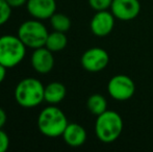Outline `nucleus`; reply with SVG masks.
Masks as SVG:
<instances>
[{"label":"nucleus","mask_w":153,"mask_h":152,"mask_svg":"<svg viewBox=\"0 0 153 152\" xmlns=\"http://www.w3.org/2000/svg\"><path fill=\"white\" fill-rule=\"evenodd\" d=\"M113 0H89L90 6L96 12L99 10H106L111 8Z\"/></svg>","instance_id":"a211bd4d"},{"label":"nucleus","mask_w":153,"mask_h":152,"mask_svg":"<svg viewBox=\"0 0 153 152\" xmlns=\"http://www.w3.org/2000/svg\"><path fill=\"white\" fill-rule=\"evenodd\" d=\"M45 87L39 79L27 77L19 81L15 89V99L24 108H32L44 101Z\"/></svg>","instance_id":"f03ea898"},{"label":"nucleus","mask_w":153,"mask_h":152,"mask_svg":"<svg viewBox=\"0 0 153 152\" xmlns=\"http://www.w3.org/2000/svg\"><path fill=\"white\" fill-rule=\"evenodd\" d=\"M51 26L54 30L66 33L71 27V20L68 16L59 13H54L50 18Z\"/></svg>","instance_id":"dca6fc26"},{"label":"nucleus","mask_w":153,"mask_h":152,"mask_svg":"<svg viewBox=\"0 0 153 152\" xmlns=\"http://www.w3.org/2000/svg\"><path fill=\"white\" fill-rule=\"evenodd\" d=\"M6 69L7 68H5L4 66H2L1 64H0V83L2 82V81L5 79L6 77Z\"/></svg>","instance_id":"4be33fe9"},{"label":"nucleus","mask_w":153,"mask_h":152,"mask_svg":"<svg viewBox=\"0 0 153 152\" xmlns=\"http://www.w3.org/2000/svg\"><path fill=\"white\" fill-rule=\"evenodd\" d=\"M87 106L91 114L99 116L107 110V101L104 96L100 94H93L88 99Z\"/></svg>","instance_id":"2eb2a0df"},{"label":"nucleus","mask_w":153,"mask_h":152,"mask_svg":"<svg viewBox=\"0 0 153 152\" xmlns=\"http://www.w3.org/2000/svg\"><path fill=\"white\" fill-rule=\"evenodd\" d=\"M67 94L66 87L62 82L53 81L44 89V100L51 105H56L65 99Z\"/></svg>","instance_id":"ddd939ff"},{"label":"nucleus","mask_w":153,"mask_h":152,"mask_svg":"<svg viewBox=\"0 0 153 152\" xmlns=\"http://www.w3.org/2000/svg\"><path fill=\"white\" fill-rule=\"evenodd\" d=\"M107 92L113 99L125 101L134 95L135 83L128 75L118 74L109 79L107 83Z\"/></svg>","instance_id":"423d86ee"},{"label":"nucleus","mask_w":153,"mask_h":152,"mask_svg":"<svg viewBox=\"0 0 153 152\" xmlns=\"http://www.w3.org/2000/svg\"><path fill=\"white\" fill-rule=\"evenodd\" d=\"M109 63V55L106 50L99 47H93L83 52L80 59L82 68L88 72L97 73L107 67Z\"/></svg>","instance_id":"0eeeda50"},{"label":"nucleus","mask_w":153,"mask_h":152,"mask_svg":"<svg viewBox=\"0 0 153 152\" xmlns=\"http://www.w3.org/2000/svg\"><path fill=\"white\" fill-rule=\"evenodd\" d=\"M26 8L32 18L38 20L50 19L56 10L55 0H27Z\"/></svg>","instance_id":"9b49d317"},{"label":"nucleus","mask_w":153,"mask_h":152,"mask_svg":"<svg viewBox=\"0 0 153 152\" xmlns=\"http://www.w3.org/2000/svg\"><path fill=\"white\" fill-rule=\"evenodd\" d=\"M12 7H20L27 3V0H6Z\"/></svg>","instance_id":"aec40b11"},{"label":"nucleus","mask_w":153,"mask_h":152,"mask_svg":"<svg viewBox=\"0 0 153 152\" xmlns=\"http://www.w3.org/2000/svg\"><path fill=\"white\" fill-rule=\"evenodd\" d=\"M123 119L115 110H105L97 116L95 122L96 136L103 143H113L120 138L123 131Z\"/></svg>","instance_id":"7ed1b4c3"},{"label":"nucleus","mask_w":153,"mask_h":152,"mask_svg":"<svg viewBox=\"0 0 153 152\" xmlns=\"http://www.w3.org/2000/svg\"><path fill=\"white\" fill-rule=\"evenodd\" d=\"M68 124L65 113L56 105L50 104L45 108L38 117L39 130L48 138H59L62 136Z\"/></svg>","instance_id":"f257e3e1"},{"label":"nucleus","mask_w":153,"mask_h":152,"mask_svg":"<svg viewBox=\"0 0 153 152\" xmlns=\"http://www.w3.org/2000/svg\"><path fill=\"white\" fill-rule=\"evenodd\" d=\"M111 10L118 20L131 21L139 16L141 3L139 0H113Z\"/></svg>","instance_id":"6e6552de"},{"label":"nucleus","mask_w":153,"mask_h":152,"mask_svg":"<svg viewBox=\"0 0 153 152\" xmlns=\"http://www.w3.org/2000/svg\"><path fill=\"white\" fill-rule=\"evenodd\" d=\"M27 47L18 36L0 37V64L5 68H14L24 59Z\"/></svg>","instance_id":"20e7f679"},{"label":"nucleus","mask_w":153,"mask_h":152,"mask_svg":"<svg viewBox=\"0 0 153 152\" xmlns=\"http://www.w3.org/2000/svg\"><path fill=\"white\" fill-rule=\"evenodd\" d=\"M6 120H7V116H6V113L4 112L3 108H0V129L3 128V126L5 125Z\"/></svg>","instance_id":"412c9836"},{"label":"nucleus","mask_w":153,"mask_h":152,"mask_svg":"<svg viewBox=\"0 0 153 152\" xmlns=\"http://www.w3.org/2000/svg\"><path fill=\"white\" fill-rule=\"evenodd\" d=\"M49 33L41 20L33 19L23 22L18 28V37L27 48L36 49L45 46Z\"/></svg>","instance_id":"39448f33"},{"label":"nucleus","mask_w":153,"mask_h":152,"mask_svg":"<svg viewBox=\"0 0 153 152\" xmlns=\"http://www.w3.org/2000/svg\"><path fill=\"white\" fill-rule=\"evenodd\" d=\"M10 146V138H8L7 133L0 129V152H5L8 149Z\"/></svg>","instance_id":"6ab92c4d"},{"label":"nucleus","mask_w":153,"mask_h":152,"mask_svg":"<svg viewBox=\"0 0 153 152\" xmlns=\"http://www.w3.org/2000/svg\"><path fill=\"white\" fill-rule=\"evenodd\" d=\"M67 44H68V39H67L65 33L54 30L53 33L48 35L45 47L52 52H59L66 48Z\"/></svg>","instance_id":"4468645a"},{"label":"nucleus","mask_w":153,"mask_h":152,"mask_svg":"<svg viewBox=\"0 0 153 152\" xmlns=\"http://www.w3.org/2000/svg\"><path fill=\"white\" fill-rule=\"evenodd\" d=\"M12 15V6L6 0H0V25H3L10 20Z\"/></svg>","instance_id":"f3484780"},{"label":"nucleus","mask_w":153,"mask_h":152,"mask_svg":"<svg viewBox=\"0 0 153 152\" xmlns=\"http://www.w3.org/2000/svg\"><path fill=\"white\" fill-rule=\"evenodd\" d=\"M30 63L34 71L40 74H47L54 67L53 52L45 46L33 49Z\"/></svg>","instance_id":"9d476101"},{"label":"nucleus","mask_w":153,"mask_h":152,"mask_svg":"<svg viewBox=\"0 0 153 152\" xmlns=\"http://www.w3.org/2000/svg\"><path fill=\"white\" fill-rule=\"evenodd\" d=\"M65 143L70 147H80L87 141V131L77 123H69L62 133Z\"/></svg>","instance_id":"f8f14e48"},{"label":"nucleus","mask_w":153,"mask_h":152,"mask_svg":"<svg viewBox=\"0 0 153 152\" xmlns=\"http://www.w3.org/2000/svg\"><path fill=\"white\" fill-rule=\"evenodd\" d=\"M115 16L108 10H99L93 16L90 28L95 36L103 38L108 36L115 26Z\"/></svg>","instance_id":"1a4fd4ad"}]
</instances>
